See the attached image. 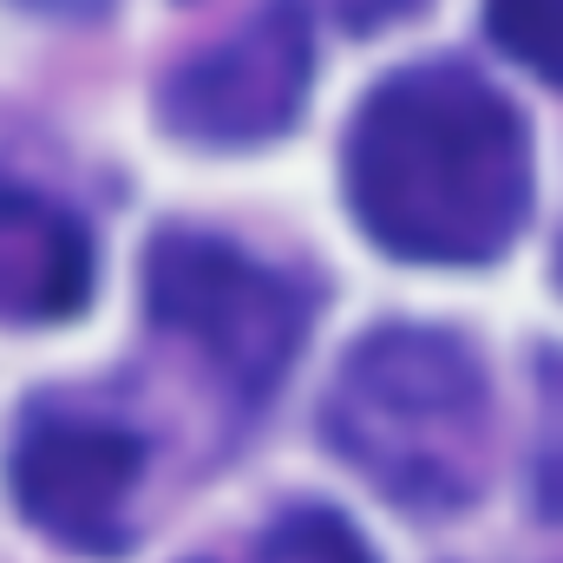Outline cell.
Here are the masks:
<instances>
[{"instance_id": "cell-1", "label": "cell", "mask_w": 563, "mask_h": 563, "mask_svg": "<svg viewBox=\"0 0 563 563\" xmlns=\"http://www.w3.org/2000/svg\"><path fill=\"white\" fill-rule=\"evenodd\" d=\"M347 203L400 263H492L531 210V139L505 92L465 66L380 79L347 125Z\"/></svg>"}, {"instance_id": "cell-2", "label": "cell", "mask_w": 563, "mask_h": 563, "mask_svg": "<svg viewBox=\"0 0 563 563\" xmlns=\"http://www.w3.org/2000/svg\"><path fill=\"white\" fill-rule=\"evenodd\" d=\"M328 445L400 511L452 518L492 465V387L445 328H374L321 407Z\"/></svg>"}, {"instance_id": "cell-3", "label": "cell", "mask_w": 563, "mask_h": 563, "mask_svg": "<svg viewBox=\"0 0 563 563\" xmlns=\"http://www.w3.org/2000/svg\"><path fill=\"white\" fill-rule=\"evenodd\" d=\"M144 301L151 321L184 334L236 394L263 400L301 354L308 334V301L301 288L236 243L197 236V230H164L144 256Z\"/></svg>"}, {"instance_id": "cell-4", "label": "cell", "mask_w": 563, "mask_h": 563, "mask_svg": "<svg viewBox=\"0 0 563 563\" xmlns=\"http://www.w3.org/2000/svg\"><path fill=\"white\" fill-rule=\"evenodd\" d=\"M144 478V439L79 407H33L13 432L7 485L26 525L59 538L66 551H125L132 498Z\"/></svg>"}, {"instance_id": "cell-5", "label": "cell", "mask_w": 563, "mask_h": 563, "mask_svg": "<svg viewBox=\"0 0 563 563\" xmlns=\"http://www.w3.org/2000/svg\"><path fill=\"white\" fill-rule=\"evenodd\" d=\"M314 79V40L295 0H269L210 53L184 59L164 79V125L210 151H250L295 125Z\"/></svg>"}, {"instance_id": "cell-6", "label": "cell", "mask_w": 563, "mask_h": 563, "mask_svg": "<svg viewBox=\"0 0 563 563\" xmlns=\"http://www.w3.org/2000/svg\"><path fill=\"white\" fill-rule=\"evenodd\" d=\"M92 295V243L79 217L40 190L0 184V321H66Z\"/></svg>"}, {"instance_id": "cell-7", "label": "cell", "mask_w": 563, "mask_h": 563, "mask_svg": "<svg viewBox=\"0 0 563 563\" xmlns=\"http://www.w3.org/2000/svg\"><path fill=\"white\" fill-rule=\"evenodd\" d=\"M243 563H374V551L361 544V531L321 505H301V511H282L276 525L250 544Z\"/></svg>"}, {"instance_id": "cell-8", "label": "cell", "mask_w": 563, "mask_h": 563, "mask_svg": "<svg viewBox=\"0 0 563 563\" xmlns=\"http://www.w3.org/2000/svg\"><path fill=\"white\" fill-rule=\"evenodd\" d=\"M485 33L498 53L563 86V0H485Z\"/></svg>"}, {"instance_id": "cell-9", "label": "cell", "mask_w": 563, "mask_h": 563, "mask_svg": "<svg viewBox=\"0 0 563 563\" xmlns=\"http://www.w3.org/2000/svg\"><path fill=\"white\" fill-rule=\"evenodd\" d=\"M538 511L563 525V361L544 387V432H538Z\"/></svg>"}, {"instance_id": "cell-10", "label": "cell", "mask_w": 563, "mask_h": 563, "mask_svg": "<svg viewBox=\"0 0 563 563\" xmlns=\"http://www.w3.org/2000/svg\"><path fill=\"white\" fill-rule=\"evenodd\" d=\"M420 0H328V13L347 26V33H380V26H394L400 13H413Z\"/></svg>"}, {"instance_id": "cell-11", "label": "cell", "mask_w": 563, "mask_h": 563, "mask_svg": "<svg viewBox=\"0 0 563 563\" xmlns=\"http://www.w3.org/2000/svg\"><path fill=\"white\" fill-rule=\"evenodd\" d=\"M33 7H46V13H99L106 0H33Z\"/></svg>"}, {"instance_id": "cell-12", "label": "cell", "mask_w": 563, "mask_h": 563, "mask_svg": "<svg viewBox=\"0 0 563 563\" xmlns=\"http://www.w3.org/2000/svg\"><path fill=\"white\" fill-rule=\"evenodd\" d=\"M558 282H563V250H558Z\"/></svg>"}]
</instances>
